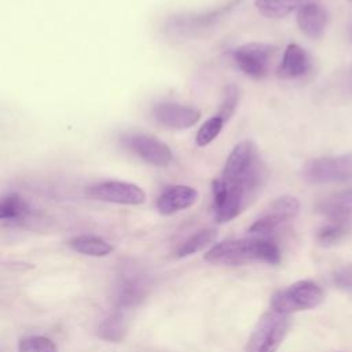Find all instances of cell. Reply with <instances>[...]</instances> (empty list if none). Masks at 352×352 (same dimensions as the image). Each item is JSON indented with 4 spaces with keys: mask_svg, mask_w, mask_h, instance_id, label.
<instances>
[{
    "mask_svg": "<svg viewBox=\"0 0 352 352\" xmlns=\"http://www.w3.org/2000/svg\"><path fill=\"white\" fill-rule=\"evenodd\" d=\"M204 258L213 265H243L250 263L276 265L280 263V249L272 238L250 235L214 243Z\"/></svg>",
    "mask_w": 352,
    "mask_h": 352,
    "instance_id": "1",
    "label": "cell"
},
{
    "mask_svg": "<svg viewBox=\"0 0 352 352\" xmlns=\"http://www.w3.org/2000/svg\"><path fill=\"white\" fill-rule=\"evenodd\" d=\"M221 176L241 186L254 198L264 180V165L253 140L245 139L234 146L226 160Z\"/></svg>",
    "mask_w": 352,
    "mask_h": 352,
    "instance_id": "2",
    "label": "cell"
},
{
    "mask_svg": "<svg viewBox=\"0 0 352 352\" xmlns=\"http://www.w3.org/2000/svg\"><path fill=\"white\" fill-rule=\"evenodd\" d=\"M150 292L148 276L133 263H124L117 272L113 301L120 311L135 308L143 302Z\"/></svg>",
    "mask_w": 352,
    "mask_h": 352,
    "instance_id": "3",
    "label": "cell"
},
{
    "mask_svg": "<svg viewBox=\"0 0 352 352\" xmlns=\"http://www.w3.org/2000/svg\"><path fill=\"white\" fill-rule=\"evenodd\" d=\"M324 293L314 280H298L278 290L271 298V309L290 315L318 307L323 301Z\"/></svg>",
    "mask_w": 352,
    "mask_h": 352,
    "instance_id": "4",
    "label": "cell"
},
{
    "mask_svg": "<svg viewBox=\"0 0 352 352\" xmlns=\"http://www.w3.org/2000/svg\"><path fill=\"white\" fill-rule=\"evenodd\" d=\"M289 326V315L275 309L267 311L253 329L246 344V352H276Z\"/></svg>",
    "mask_w": 352,
    "mask_h": 352,
    "instance_id": "5",
    "label": "cell"
},
{
    "mask_svg": "<svg viewBox=\"0 0 352 352\" xmlns=\"http://www.w3.org/2000/svg\"><path fill=\"white\" fill-rule=\"evenodd\" d=\"M212 195L213 214L217 223L234 220L253 199V197L242 187L226 180L223 176H219L212 182Z\"/></svg>",
    "mask_w": 352,
    "mask_h": 352,
    "instance_id": "6",
    "label": "cell"
},
{
    "mask_svg": "<svg viewBox=\"0 0 352 352\" xmlns=\"http://www.w3.org/2000/svg\"><path fill=\"white\" fill-rule=\"evenodd\" d=\"M300 210V202L292 195H280L274 199L265 210L257 217L248 232L253 236H268L272 238V234L286 221L296 217Z\"/></svg>",
    "mask_w": 352,
    "mask_h": 352,
    "instance_id": "7",
    "label": "cell"
},
{
    "mask_svg": "<svg viewBox=\"0 0 352 352\" xmlns=\"http://www.w3.org/2000/svg\"><path fill=\"white\" fill-rule=\"evenodd\" d=\"M302 177L312 184L346 182L352 179V154L314 158L304 165Z\"/></svg>",
    "mask_w": 352,
    "mask_h": 352,
    "instance_id": "8",
    "label": "cell"
},
{
    "mask_svg": "<svg viewBox=\"0 0 352 352\" xmlns=\"http://www.w3.org/2000/svg\"><path fill=\"white\" fill-rule=\"evenodd\" d=\"M120 142L125 150H128L148 165L164 168L168 166L173 160L170 147L155 136L132 132L122 135Z\"/></svg>",
    "mask_w": 352,
    "mask_h": 352,
    "instance_id": "9",
    "label": "cell"
},
{
    "mask_svg": "<svg viewBox=\"0 0 352 352\" xmlns=\"http://www.w3.org/2000/svg\"><path fill=\"white\" fill-rule=\"evenodd\" d=\"M85 194L91 199L118 205H142L146 201V192L138 184L113 179L88 186Z\"/></svg>",
    "mask_w": 352,
    "mask_h": 352,
    "instance_id": "10",
    "label": "cell"
},
{
    "mask_svg": "<svg viewBox=\"0 0 352 352\" xmlns=\"http://www.w3.org/2000/svg\"><path fill=\"white\" fill-rule=\"evenodd\" d=\"M316 210L327 220L326 224L336 228L344 238L352 232V190L323 198L318 202Z\"/></svg>",
    "mask_w": 352,
    "mask_h": 352,
    "instance_id": "11",
    "label": "cell"
},
{
    "mask_svg": "<svg viewBox=\"0 0 352 352\" xmlns=\"http://www.w3.org/2000/svg\"><path fill=\"white\" fill-rule=\"evenodd\" d=\"M275 47L264 43H248L232 52L238 69L246 76L260 80L267 76Z\"/></svg>",
    "mask_w": 352,
    "mask_h": 352,
    "instance_id": "12",
    "label": "cell"
},
{
    "mask_svg": "<svg viewBox=\"0 0 352 352\" xmlns=\"http://www.w3.org/2000/svg\"><path fill=\"white\" fill-rule=\"evenodd\" d=\"M154 120L168 129H187L194 126L201 113L195 107L175 103V102H160L153 106Z\"/></svg>",
    "mask_w": 352,
    "mask_h": 352,
    "instance_id": "13",
    "label": "cell"
},
{
    "mask_svg": "<svg viewBox=\"0 0 352 352\" xmlns=\"http://www.w3.org/2000/svg\"><path fill=\"white\" fill-rule=\"evenodd\" d=\"M197 198L198 191L194 187L186 184H175L161 191L155 201V208L161 214L170 216L192 206Z\"/></svg>",
    "mask_w": 352,
    "mask_h": 352,
    "instance_id": "14",
    "label": "cell"
},
{
    "mask_svg": "<svg viewBox=\"0 0 352 352\" xmlns=\"http://www.w3.org/2000/svg\"><path fill=\"white\" fill-rule=\"evenodd\" d=\"M327 14L318 3H304L297 10V25L300 30L311 38H319L326 28Z\"/></svg>",
    "mask_w": 352,
    "mask_h": 352,
    "instance_id": "15",
    "label": "cell"
},
{
    "mask_svg": "<svg viewBox=\"0 0 352 352\" xmlns=\"http://www.w3.org/2000/svg\"><path fill=\"white\" fill-rule=\"evenodd\" d=\"M33 217V209L18 194L10 192L1 198L0 220L6 226H22Z\"/></svg>",
    "mask_w": 352,
    "mask_h": 352,
    "instance_id": "16",
    "label": "cell"
},
{
    "mask_svg": "<svg viewBox=\"0 0 352 352\" xmlns=\"http://www.w3.org/2000/svg\"><path fill=\"white\" fill-rule=\"evenodd\" d=\"M309 69V60L307 52L297 44H289L283 52L280 65L278 67V76L285 80L298 78L304 76Z\"/></svg>",
    "mask_w": 352,
    "mask_h": 352,
    "instance_id": "17",
    "label": "cell"
},
{
    "mask_svg": "<svg viewBox=\"0 0 352 352\" xmlns=\"http://www.w3.org/2000/svg\"><path fill=\"white\" fill-rule=\"evenodd\" d=\"M67 245L72 250L91 257H103L113 252L111 243L96 235H76L69 239Z\"/></svg>",
    "mask_w": 352,
    "mask_h": 352,
    "instance_id": "18",
    "label": "cell"
},
{
    "mask_svg": "<svg viewBox=\"0 0 352 352\" xmlns=\"http://www.w3.org/2000/svg\"><path fill=\"white\" fill-rule=\"evenodd\" d=\"M128 333V319L124 311H116L106 316L99 327L98 337L107 342H120Z\"/></svg>",
    "mask_w": 352,
    "mask_h": 352,
    "instance_id": "19",
    "label": "cell"
},
{
    "mask_svg": "<svg viewBox=\"0 0 352 352\" xmlns=\"http://www.w3.org/2000/svg\"><path fill=\"white\" fill-rule=\"evenodd\" d=\"M216 238H217L216 230L204 228L201 231H197L195 234H192L179 245V248L175 250V257L183 258L197 252H201L209 246H213Z\"/></svg>",
    "mask_w": 352,
    "mask_h": 352,
    "instance_id": "20",
    "label": "cell"
},
{
    "mask_svg": "<svg viewBox=\"0 0 352 352\" xmlns=\"http://www.w3.org/2000/svg\"><path fill=\"white\" fill-rule=\"evenodd\" d=\"M305 0H254L256 10L265 18L279 19L298 10Z\"/></svg>",
    "mask_w": 352,
    "mask_h": 352,
    "instance_id": "21",
    "label": "cell"
},
{
    "mask_svg": "<svg viewBox=\"0 0 352 352\" xmlns=\"http://www.w3.org/2000/svg\"><path fill=\"white\" fill-rule=\"evenodd\" d=\"M224 118H221L220 116H213L210 118H208L197 131L195 135V144L198 147H205L208 144H210L217 136L219 133L223 131L224 126Z\"/></svg>",
    "mask_w": 352,
    "mask_h": 352,
    "instance_id": "22",
    "label": "cell"
},
{
    "mask_svg": "<svg viewBox=\"0 0 352 352\" xmlns=\"http://www.w3.org/2000/svg\"><path fill=\"white\" fill-rule=\"evenodd\" d=\"M18 352H58V346L47 336H28L19 340Z\"/></svg>",
    "mask_w": 352,
    "mask_h": 352,
    "instance_id": "23",
    "label": "cell"
},
{
    "mask_svg": "<svg viewBox=\"0 0 352 352\" xmlns=\"http://www.w3.org/2000/svg\"><path fill=\"white\" fill-rule=\"evenodd\" d=\"M236 103H238V89L234 85H230L226 91L224 100L220 106V111L217 116H220L221 118H224V121H227L232 116L236 107Z\"/></svg>",
    "mask_w": 352,
    "mask_h": 352,
    "instance_id": "24",
    "label": "cell"
},
{
    "mask_svg": "<svg viewBox=\"0 0 352 352\" xmlns=\"http://www.w3.org/2000/svg\"><path fill=\"white\" fill-rule=\"evenodd\" d=\"M336 286L344 290H352V265H345L337 270L333 275Z\"/></svg>",
    "mask_w": 352,
    "mask_h": 352,
    "instance_id": "25",
    "label": "cell"
},
{
    "mask_svg": "<svg viewBox=\"0 0 352 352\" xmlns=\"http://www.w3.org/2000/svg\"><path fill=\"white\" fill-rule=\"evenodd\" d=\"M351 40H352V26H351Z\"/></svg>",
    "mask_w": 352,
    "mask_h": 352,
    "instance_id": "26",
    "label": "cell"
}]
</instances>
